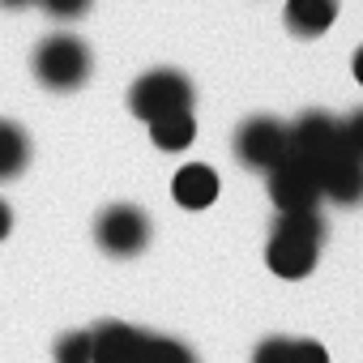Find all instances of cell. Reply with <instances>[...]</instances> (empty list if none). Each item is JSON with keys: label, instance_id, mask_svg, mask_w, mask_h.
I'll use <instances>...</instances> for the list:
<instances>
[{"label": "cell", "instance_id": "cell-14", "mask_svg": "<svg viewBox=\"0 0 363 363\" xmlns=\"http://www.w3.org/2000/svg\"><path fill=\"white\" fill-rule=\"evenodd\" d=\"M30 158V141L13 120H0V179H13Z\"/></svg>", "mask_w": 363, "mask_h": 363}, {"label": "cell", "instance_id": "cell-8", "mask_svg": "<svg viewBox=\"0 0 363 363\" xmlns=\"http://www.w3.org/2000/svg\"><path fill=\"white\" fill-rule=\"evenodd\" d=\"M342 150V124L325 111H308L291 124V154L308 158V162H325L329 154Z\"/></svg>", "mask_w": 363, "mask_h": 363}, {"label": "cell", "instance_id": "cell-12", "mask_svg": "<svg viewBox=\"0 0 363 363\" xmlns=\"http://www.w3.org/2000/svg\"><path fill=\"white\" fill-rule=\"evenodd\" d=\"M252 363H329V350L312 337H265L252 350Z\"/></svg>", "mask_w": 363, "mask_h": 363}, {"label": "cell", "instance_id": "cell-18", "mask_svg": "<svg viewBox=\"0 0 363 363\" xmlns=\"http://www.w3.org/2000/svg\"><path fill=\"white\" fill-rule=\"evenodd\" d=\"M9 231H13V210H9L5 201H0V240H5Z\"/></svg>", "mask_w": 363, "mask_h": 363}, {"label": "cell", "instance_id": "cell-2", "mask_svg": "<svg viewBox=\"0 0 363 363\" xmlns=\"http://www.w3.org/2000/svg\"><path fill=\"white\" fill-rule=\"evenodd\" d=\"M320 235H325V223L316 210H303V214H282L274 235H269V248H265V261L278 278H303L312 274L316 257H320Z\"/></svg>", "mask_w": 363, "mask_h": 363}, {"label": "cell", "instance_id": "cell-1", "mask_svg": "<svg viewBox=\"0 0 363 363\" xmlns=\"http://www.w3.org/2000/svg\"><path fill=\"white\" fill-rule=\"evenodd\" d=\"M90 346H94V363H197V354L184 342L124 320H103L99 329H90Z\"/></svg>", "mask_w": 363, "mask_h": 363}, {"label": "cell", "instance_id": "cell-10", "mask_svg": "<svg viewBox=\"0 0 363 363\" xmlns=\"http://www.w3.org/2000/svg\"><path fill=\"white\" fill-rule=\"evenodd\" d=\"M171 197L184 206V210H206L218 201V175L214 167L206 162H189V167H179L175 179H171Z\"/></svg>", "mask_w": 363, "mask_h": 363}, {"label": "cell", "instance_id": "cell-3", "mask_svg": "<svg viewBox=\"0 0 363 363\" xmlns=\"http://www.w3.org/2000/svg\"><path fill=\"white\" fill-rule=\"evenodd\" d=\"M128 107L137 120H162L171 111H193V82L179 69H154L145 77H137V86L128 90Z\"/></svg>", "mask_w": 363, "mask_h": 363}, {"label": "cell", "instance_id": "cell-19", "mask_svg": "<svg viewBox=\"0 0 363 363\" xmlns=\"http://www.w3.org/2000/svg\"><path fill=\"white\" fill-rule=\"evenodd\" d=\"M350 69H354V82H359V86H363V48H359V52H354V65H350Z\"/></svg>", "mask_w": 363, "mask_h": 363}, {"label": "cell", "instance_id": "cell-9", "mask_svg": "<svg viewBox=\"0 0 363 363\" xmlns=\"http://www.w3.org/2000/svg\"><path fill=\"white\" fill-rule=\"evenodd\" d=\"M316 179H320V197H329L333 206H359L363 201V162L346 150L316 162Z\"/></svg>", "mask_w": 363, "mask_h": 363}, {"label": "cell", "instance_id": "cell-13", "mask_svg": "<svg viewBox=\"0 0 363 363\" xmlns=\"http://www.w3.org/2000/svg\"><path fill=\"white\" fill-rule=\"evenodd\" d=\"M193 137H197L193 111H171V116H162V120H150V141H154L158 150H167V154L189 150Z\"/></svg>", "mask_w": 363, "mask_h": 363}, {"label": "cell", "instance_id": "cell-5", "mask_svg": "<svg viewBox=\"0 0 363 363\" xmlns=\"http://www.w3.org/2000/svg\"><path fill=\"white\" fill-rule=\"evenodd\" d=\"M269 197L282 214H303L316 210L320 201V179H316V162L286 154L278 167H269Z\"/></svg>", "mask_w": 363, "mask_h": 363}, {"label": "cell", "instance_id": "cell-16", "mask_svg": "<svg viewBox=\"0 0 363 363\" xmlns=\"http://www.w3.org/2000/svg\"><path fill=\"white\" fill-rule=\"evenodd\" d=\"M342 150H346V154H354V158L363 162V107H359L354 116H346V120H342Z\"/></svg>", "mask_w": 363, "mask_h": 363}, {"label": "cell", "instance_id": "cell-6", "mask_svg": "<svg viewBox=\"0 0 363 363\" xmlns=\"http://www.w3.org/2000/svg\"><path fill=\"white\" fill-rule=\"evenodd\" d=\"M235 154L240 162L257 167V171H269L278 167L286 154H291V124L274 120V116H257L248 124H240L235 133Z\"/></svg>", "mask_w": 363, "mask_h": 363}, {"label": "cell", "instance_id": "cell-4", "mask_svg": "<svg viewBox=\"0 0 363 363\" xmlns=\"http://www.w3.org/2000/svg\"><path fill=\"white\" fill-rule=\"evenodd\" d=\"M35 77L48 90H77L90 77V52L77 35H52L35 52Z\"/></svg>", "mask_w": 363, "mask_h": 363}, {"label": "cell", "instance_id": "cell-15", "mask_svg": "<svg viewBox=\"0 0 363 363\" xmlns=\"http://www.w3.org/2000/svg\"><path fill=\"white\" fill-rule=\"evenodd\" d=\"M56 363H94V346H90V333H65L56 342Z\"/></svg>", "mask_w": 363, "mask_h": 363}, {"label": "cell", "instance_id": "cell-11", "mask_svg": "<svg viewBox=\"0 0 363 363\" xmlns=\"http://www.w3.org/2000/svg\"><path fill=\"white\" fill-rule=\"evenodd\" d=\"M282 18H286L291 35L316 39V35H325V30L337 22V0H286Z\"/></svg>", "mask_w": 363, "mask_h": 363}, {"label": "cell", "instance_id": "cell-20", "mask_svg": "<svg viewBox=\"0 0 363 363\" xmlns=\"http://www.w3.org/2000/svg\"><path fill=\"white\" fill-rule=\"evenodd\" d=\"M0 5H9V9H22V5H35V0H0Z\"/></svg>", "mask_w": 363, "mask_h": 363}, {"label": "cell", "instance_id": "cell-17", "mask_svg": "<svg viewBox=\"0 0 363 363\" xmlns=\"http://www.w3.org/2000/svg\"><path fill=\"white\" fill-rule=\"evenodd\" d=\"M39 5L52 13V18H82L90 9V0H39Z\"/></svg>", "mask_w": 363, "mask_h": 363}, {"label": "cell", "instance_id": "cell-7", "mask_svg": "<svg viewBox=\"0 0 363 363\" xmlns=\"http://www.w3.org/2000/svg\"><path fill=\"white\" fill-rule=\"evenodd\" d=\"M94 240L111 257H133L150 240V218L137 206H107L99 214V223H94Z\"/></svg>", "mask_w": 363, "mask_h": 363}]
</instances>
